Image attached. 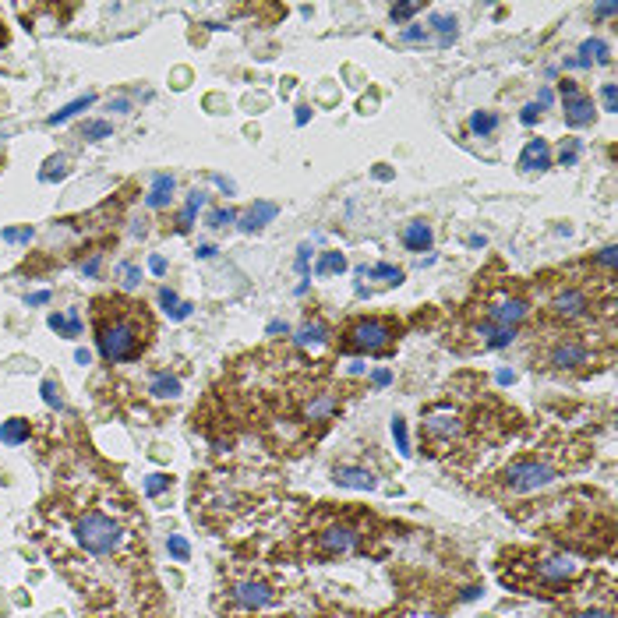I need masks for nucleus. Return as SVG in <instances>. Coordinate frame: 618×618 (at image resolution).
Returning a JSON list of instances; mask_svg holds the SVG:
<instances>
[{
    "label": "nucleus",
    "mask_w": 618,
    "mask_h": 618,
    "mask_svg": "<svg viewBox=\"0 0 618 618\" xmlns=\"http://www.w3.org/2000/svg\"><path fill=\"white\" fill-rule=\"evenodd\" d=\"M145 319L138 315V304H103L96 340L106 361H131L145 347Z\"/></svg>",
    "instance_id": "nucleus-1"
},
{
    "label": "nucleus",
    "mask_w": 618,
    "mask_h": 618,
    "mask_svg": "<svg viewBox=\"0 0 618 618\" xmlns=\"http://www.w3.org/2000/svg\"><path fill=\"white\" fill-rule=\"evenodd\" d=\"M78 540H82V548L92 551V555H110V551L120 544V526H117L110 516H103V512H89V516H82V523H78Z\"/></svg>",
    "instance_id": "nucleus-2"
},
{
    "label": "nucleus",
    "mask_w": 618,
    "mask_h": 618,
    "mask_svg": "<svg viewBox=\"0 0 618 618\" xmlns=\"http://www.w3.org/2000/svg\"><path fill=\"white\" fill-rule=\"evenodd\" d=\"M389 340H393V326H389V322H382V319H364V322L350 326L343 347H347V350H368V354H375V350H385Z\"/></svg>",
    "instance_id": "nucleus-3"
},
{
    "label": "nucleus",
    "mask_w": 618,
    "mask_h": 618,
    "mask_svg": "<svg viewBox=\"0 0 618 618\" xmlns=\"http://www.w3.org/2000/svg\"><path fill=\"white\" fill-rule=\"evenodd\" d=\"M551 481H555V470H551L548 463H537V459H519V463H512V466L505 470V484H509L512 491H519V495L537 491V488H548Z\"/></svg>",
    "instance_id": "nucleus-4"
},
{
    "label": "nucleus",
    "mask_w": 618,
    "mask_h": 618,
    "mask_svg": "<svg viewBox=\"0 0 618 618\" xmlns=\"http://www.w3.org/2000/svg\"><path fill=\"white\" fill-rule=\"evenodd\" d=\"M562 103H565V124L569 128H586L593 120V99H586L572 82H562Z\"/></svg>",
    "instance_id": "nucleus-5"
},
{
    "label": "nucleus",
    "mask_w": 618,
    "mask_h": 618,
    "mask_svg": "<svg viewBox=\"0 0 618 618\" xmlns=\"http://www.w3.org/2000/svg\"><path fill=\"white\" fill-rule=\"evenodd\" d=\"M548 166H551V152H548V142H544V138H533V142H526V149H523V156H519V170L533 173V170H548Z\"/></svg>",
    "instance_id": "nucleus-6"
},
{
    "label": "nucleus",
    "mask_w": 618,
    "mask_h": 618,
    "mask_svg": "<svg viewBox=\"0 0 618 618\" xmlns=\"http://www.w3.org/2000/svg\"><path fill=\"white\" fill-rule=\"evenodd\" d=\"M279 216V205H272V202H254L244 216H240V230L244 233H254V230H261L265 223H272Z\"/></svg>",
    "instance_id": "nucleus-7"
},
{
    "label": "nucleus",
    "mask_w": 618,
    "mask_h": 618,
    "mask_svg": "<svg viewBox=\"0 0 618 618\" xmlns=\"http://www.w3.org/2000/svg\"><path fill=\"white\" fill-rule=\"evenodd\" d=\"M336 484L343 488H357V491H371L378 481L371 470H361V466H336Z\"/></svg>",
    "instance_id": "nucleus-8"
},
{
    "label": "nucleus",
    "mask_w": 618,
    "mask_h": 618,
    "mask_svg": "<svg viewBox=\"0 0 618 618\" xmlns=\"http://www.w3.org/2000/svg\"><path fill=\"white\" fill-rule=\"evenodd\" d=\"M491 319L505 329H516L523 319H526V304L523 300H502L498 307H491Z\"/></svg>",
    "instance_id": "nucleus-9"
},
{
    "label": "nucleus",
    "mask_w": 618,
    "mask_h": 618,
    "mask_svg": "<svg viewBox=\"0 0 618 618\" xmlns=\"http://www.w3.org/2000/svg\"><path fill=\"white\" fill-rule=\"evenodd\" d=\"M583 311H586V293L565 290V293L555 297V315H562V319H579Z\"/></svg>",
    "instance_id": "nucleus-10"
},
{
    "label": "nucleus",
    "mask_w": 618,
    "mask_h": 618,
    "mask_svg": "<svg viewBox=\"0 0 618 618\" xmlns=\"http://www.w3.org/2000/svg\"><path fill=\"white\" fill-rule=\"evenodd\" d=\"M583 361H586V347L576 343V340L558 343V347L551 350V364H558V368H576V364H583Z\"/></svg>",
    "instance_id": "nucleus-11"
},
{
    "label": "nucleus",
    "mask_w": 618,
    "mask_h": 618,
    "mask_svg": "<svg viewBox=\"0 0 618 618\" xmlns=\"http://www.w3.org/2000/svg\"><path fill=\"white\" fill-rule=\"evenodd\" d=\"M233 597H237L244 607H265V604L272 600V593H268L265 583H240V586L233 590Z\"/></svg>",
    "instance_id": "nucleus-12"
},
{
    "label": "nucleus",
    "mask_w": 618,
    "mask_h": 618,
    "mask_svg": "<svg viewBox=\"0 0 618 618\" xmlns=\"http://www.w3.org/2000/svg\"><path fill=\"white\" fill-rule=\"evenodd\" d=\"M326 340H329V329L322 322H304L297 329V347H304V350H319V347H326Z\"/></svg>",
    "instance_id": "nucleus-13"
},
{
    "label": "nucleus",
    "mask_w": 618,
    "mask_h": 618,
    "mask_svg": "<svg viewBox=\"0 0 618 618\" xmlns=\"http://www.w3.org/2000/svg\"><path fill=\"white\" fill-rule=\"evenodd\" d=\"M431 237H435V233H431V226H428L424 219H414V223L403 230V244H407L410 251H428V247H431Z\"/></svg>",
    "instance_id": "nucleus-14"
},
{
    "label": "nucleus",
    "mask_w": 618,
    "mask_h": 618,
    "mask_svg": "<svg viewBox=\"0 0 618 618\" xmlns=\"http://www.w3.org/2000/svg\"><path fill=\"white\" fill-rule=\"evenodd\" d=\"M572 572H576V558H569V555L548 558V562L540 565V576H544L548 583H562V579H569Z\"/></svg>",
    "instance_id": "nucleus-15"
},
{
    "label": "nucleus",
    "mask_w": 618,
    "mask_h": 618,
    "mask_svg": "<svg viewBox=\"0 0 618 618\" xmlns=\"http://www.w3.org/2000/svg\"><path fill=\"white\" fill-rule=\"evenodd\" d=\"M173 177L170 173H159L156 180H152V187H149V209H163V205H170V198H173Z\"/></svg>",
    "instance_id": "nucleus-16"
},
{
    "label": "nucleus",
    "mask_w": 618,
    "mask_h": 618,
    "mask_svg": "<svg viewBox=\"0 0 618 618\" xmlns=\"http://www.w3.org/2000/svg\"><path fill=\"white\" fill-rule=\"evenodd\" d=\"M159 304H163V311H166L173 322H184V319L191 315V307H194V304H187V300H177V293H173L170 286L159 290Z\"/></svg>",
    "instance_id": "nucleus-17"
},
{
    "label": "nucleus",
    "mask_w": 618,
    "mask_h": 618,
    "mask_svg": "<svg viewBox=\"0 0 618 618\" xmlns=\"http://www.w3.org/2000/svg\"><path fill=\"white\" fill-rule=\"evenodd\" d=\"M92 103H96V96H92V92H85V96H78V99H71V103H68L64 110H57V113H50V117H47V124H54V128H57V124H68L71 117H78V113H82V110H89Z\"/></svg>",
    "instance_id": "nucleus-18"
},
{
    "label": "nucleus",
    "mask_w": 618,
    "mask_h": 618,
    "mask_svg": "<svg viewBox=\"0 0 618 618\" xmlns=\"http://www.w3.org/2000/svg\"><path fill=\"white\" fill-rule=\"evenodd\" d=\"M50 329L61 333V336H78V333H82V315H78V307H68L64 315H50Z\"/></svg>",
    "instance_id": "nucleus-19"
},
{
    "label": "nucleus",
    "mask_w": 618,
    "mask_h": 618,
    "mask_svg": "<svg viewBox=\"0 0 618 618\" xmlns=\"http://www.w3.org/2000/svg\"><path fill=\"white\" fill-rule=\"evenodd\" d=\"M354 530H347V526H333V530H326L322 533V548L326 551H350L354 548Z\"/></svg>",
    "instance_id": "nucleus-20"
},
{
    "label": "nucleus",
    "mask_w": 618,
    "mask_h": 618,
    "mask_svg": "<svg viewBox=\"0 0 618 618\" xmlns=\"http://www.w3.org/2000/svg\"><path fill=\"white\" fill-rule=\"evenodd\" d=\"M25 438H29V421L11 417V421L0 424V442H4V445H22Z\"/></svg>",
    "instance_id": "nucleus-21"
},
{
    "label": "nucleus",
    "mask_w": 618,
    "mask_h": 618,
    "mask_svg": "<svg viewBox=\"0 0 618 618\" xmlns=\"http://www.w3.org/2000/svg\"><path fill=\"white\" fill-rule=\"evenodd\" d=\"M357 276H368V279H382V283H403V268L400 265H389V261H378V265H364L357 268Z\"/></svg>",
    "instance_id": "nucleus-22"
},
{
    "label": "nucleus",
    "mask_w": 618,
    "mask_h": 618,
    "mask_svg": "<svg viewBox=\"0 0 618 618\" xmlns=\"http://www.w3.org/2000/svg\"><path fill=\"white\" fill-rule=\"evenodd\" d=\"M481 336H484V343H488L491 350H502V347H509V343L516 340V329H505V326H481Z\"/></svg>",
    "instance_id": "nucleus-23"
},
{
    "label": "nucleus",
    "mask_w": 618,
    "mask_h": 618,
    "mask_svg": "<svg viewBox=\"0 0 618 618\" xmlns=\"http://www.w3.org/2000/svg\"><path fill=\"white\" fill-rule=\"evenodd\" d=\"M428 431H435V435H456V431H459V421H456L452 410H435V414L428 417Z\"/></svg>",
    "instance_id": "nucleus-24"
},
{
    "label": "nucleus",
    "mask_w": 618,
    "mask_h": 618,
    "mask_svg": "<svg viewBox=\"0 0 618 618\" xmlns=\"http://www.w3.org/2000/svg\"><path fill=\"white\" fill-rule=\"evenodd\" d=\"M149 393L159 396V400H177V396H180V382H177L173 375H156L152 385H149Z\"/></svg>",
    "instance_id": "nucleus-25"
},
{
    "label": "nucleus",
    "mask_w": 618,
    "mask_h": 618,
    "mask_svg": "<svg viewBox=\"0 0 618 618\" xmlns=\"http://www.w3.org/2000/svg\"><path fill=\"white\" fill-rule=\"evenodd\" d=\"M607 61V43H600V39H586L583 43V57H576V61H569V68H583V64H590V61Z\"/></svg>",
    "instance_id": "nucleus-26"
},
{
    "label": "nucleus",
    "mask_w": 618,
    "mask_h": 618,
    "mask_svg": "<svg viewBox=\"0 0 618 618\" xmlns=\"http://www.w3.org/2000/svg\"><path fill=\"white\" fill-rule=\"evenodd\" d=\"M343 268H347L343 251H326V254L315 261V276H333V272H343Z\"/></svg>",
    "instance_id": "nucleus-27"
},
{
    "label": "nucleus",
    "mask_w": 618,
    "mask_h": 618,
    "mask_svg": "<svg viewBox=\"0 0 618 618\" xmlns=\"http://www.w3.org/2000/svg\"><path fill=\"white\" fill-rule=\"evenodd\" d=\"M431 25H435V32H438V47H452V39H456V18H449V15H435Z\"/></svg>",
    "instance_id": "nucleus-28"
},
{
    "label": "nucleus",
    "mask_w": 618,
    "mask_h": 618,
    "mask_svg": "<svg viewBox=\"0 0 618 618\" xmlns=\"http://www.w3.org/2000/svg\"><path fill=\"white\" fill-rule=\"evenodd\" d=\"M202 205H205V191H191V194H187V205H184V212H180V219H177V226L187 230V226L194 223V216H198Z\"/></svg>",
    "instance_id": "nucleus-29"
},
{
    "label": "nucleus",
    "mask_w": 618,
    "mask_h": 618,
    "mask_svg": "<svg viewBox=\"0 0 618 618\" xmlns=\"http://www.w3.org/2000/svg\"><path fill=\"white\" fill-rule=\"evenodd\" d=\"M495 128H498V117H495V113H484V110H477V113L470 117V131H474V135H481V138L495 135Z\"/></svg>",
    "instance_id": "nucleus-30"
},
{
    "label": "nucleus",
    "mask_w": 618,
    "mask_h": 618,
    "mask_svg": "<svg viewBox=\"0 0 618 618\" xmlns=\"http://www.w3.org/2000/svg\"><path fill=\"white\" fill-rule=\"evenodd\" d=\"M64 173H68V159H64V156H50L47 166L39 170V180H43V184H54V180H61Z\"/></svg>",
    "instance_id": "nucleus-31"
},
{
    "label": "nucleus",
    "mask_w": 618,
    "mask_h": 618,
    "mask_svg": "<svg viewBox=\"0 0 618 618\" xmlns=\"http://www.w3.org/2000/svg\"><path fill=\"white\" fill-rule=\"evenodd\" d=\"M329 414H336V400H333V396H322V400H315V403H307V421H322V417H329Z\"/></svg>",
    "instance_id": "nucleus-32"
},
{
    "label": "nucleus",
    "mask_w": 618,
    "mask_h": 618,
    "mask_svg": "<svg viewBox=\"0 0 618 618\" xmlns=\"http://www.w3.org/2000/svg\"><path fill=\"white\" fill-rule=\"evenodd\" d=\"M393 438H396V449L403 456H410V435H407V421L403 417H393Z\"/></svg>",
    "instance_id": "nucleus-33"
},
{
    "label": "nucleus",
    "mask_w": 618,
    "mask_h": 618,
    "mask_svg": "<svg viewBox=\"0 0 618 618\" xmlns=\"http://www.w3.org/2000/svg\"><path fill=\"white\" fill-rule=\"evenodd\" d=\"M166 548H170V555H173L177 562H187V558H191V544H187L180 533H170V537H166Z\"/></svg>",
    "instance_id": "nucleus-34"
},
{
    "label": "nucleus",
    "mask_w": 618,
    "mask_h": 618,
    "mask_svg": "<svg viewBox=\"0 0 618 618\" xmlns=\"http://www.w3.org/2000/svg\"><path fill=\"white\" fill-rule=\"evenodd\" d=\"M82 135H85L89 142H99V138H110V135H113V128H110L106 120H89V124L82 128Z\"/></svg>",
    "instance_id": "nucleus-35"
},
{
    "label": "nucleus",
    "mask_w": 618,
    "mask_h": 618,
    "mask_svg": "<svg viewBox=\"0 0 618 618\" xmlns=\"http://www.w3.org/2000/svg\"><path fill=\"white\" fill-rule=\"evenodd\" d=\"M579 152H583L579 138H569V142L562 145V152H558V163H562V166H572V163L579 159Z\"/></svg>",
    "instance_id": "nucleus-36"
},
{
    "label": "nucleus",
    "mask_w": 618,
    "mask_h": 618,
    "mask_svg": "<svg viewBox=\"0 0 618 618\" xmlns=\"http://www.w3.org/2000/svg\"><path fill=\"white\" fill-rule=\"evenodd\" d=\"M0 237H4L8 244H29L32 240V226H8Z\"/></svg>",
    "instance_id": "nucleus-37"
},
{
    "label": "nucleus",
    "mask_w": 618,
    "mask_h": 618,
    "mask_svg": "<svg viewBox=\"0 0 618 618\" xmlns=\"http://www.w3.org/2000/svg\"><path fill=\"white\" fill-rule=\"evenodd\" d=\"M166 488H170V477H166V474H149V481H145V495H149V498L163 495Z\"/></svg>",
    "instance_id": "nucleus-38"
},
{
    "label": "nucleus",
    "mask_w": 618,
    "mask_h": 618,
    "mask_svg": "<svg viewBox=\"0 0 618 618\" xmlns=\"http://www.w3.org/2000/svg\"><path fill=\"white\" fill-rule=\"evenodd\" d=\"M43 400H47V407H57V410L64 407V400H61V385H57L54 378L43 382Z\"/></svg>",
    "instance_id": "nucleus-39"
},
{
    "label": "nucleus",
    "mask_w": 618,
    "mask_h": 618,
    "mask_svg": "<svg viewBox=\"0 0 618 618\" xmlns=\"http://www.w3.org/2000/svg\"><path fill=\"white\" fill-rule=\"evenodd\" d=\"M417 11H421V4H393V8H389L393 22H407V18H414Z\"/></svg>",
    "instance_id": "nucleus-40"
},
{
    "label": "nucleus",
    "mask_w": 618,
    "mask_h": 618,
    "mask_svg": "<svg viewBox=\"0 0 618 618\" xmlns=\"http://www.w3.org/2000/svg\"><path fill=\"white\" fill-rule=\"evenodd\" d=\"M120 276H124L120 283H124L128 290H135V286L142 283V268H138V265H120Z\"/></svg>",
    "instance_id": "nucleus-41"
},
{
    "label": "nucleus",
    "mask_w": 618,
    "mask_h": 618,
    "mask_svg": "<svg viewBox=\"0 0 618 618\" xmlns=\"http://www.w3.org/2000/svg\"><path fill=\"white\" fill-rule=\"evenodd\" d=\"M237 219V212L233 209H216L212 216H209V226H230Z\"/></svg>",
    "instance_id": "nucleus-42"
},
{
    "label": "nucleus",
    "mask_w": 618,
    "mask_h": 618,
    "mask_svg": "<svg viewBox=\"0 0 618 618\" xmlns=\"http://www.w3.org/2000/svg\"><path fill=\"white\" fill-rule=\"evenodd\" d=\"M600 99H604V110L607 113H614L618 110V96H614V85L607 82V85H600Z\"/></svg>",
    "instance_id": "nucleus-43"
},
{
    "label": "nucleus",
    "mask_w": 618,
    "mask_h": 618,
    "mask_svg": "<svg viewBox=\"0 0 618 618\" xmlns=\"http://www.w3.org/2000/svg\"><path fill=\"white\" fill-rule=\"evenodd\" d=\"M307 258H311V244H300V251H297V272L307 279Z\"/></svg>",
    "instance_id": "nucleus-44"
},
{
    "label": "nucleus",
    "mask_w": 618,
    "mask_h": 618,
    "mask_svg": "<svg viewBox=\"0 0 618 618\" xmlns=\"http://www.w3.org/2000/svg\"><path fill=\"white\" fill-rule=\"evenodd\" d=\"M428 39V29L414 25V29H403V43H424Z\"/></svg>",
    "instance_id": "nucleus-45"
},
{
    "label": "nucleus",
    "mask_w": 618,
    "mask_h": 618,
    "mask_svg": "<svg viewBox=\"0 0 618 618\" xmlns=\"http://www.w3.org/2000/svg\"><path fill=\"white\" fill-rule=\"evenodd\" d=\"M537 117H540V106H537V103L523 106V113H519V120H523V124H537Z\"/></svg>",
    "instance_id": "nucleus-46"
},
{
    "label": "nucleus",
    "mask_w": 618,
    "mask_h": 618,
    "mask_svg": "<svg viewBox=\"0 0 618 618\" xmlns=\"http://www.w3.org/2000/svg\"><path fill=\"white\" fill-rule=\"evenodd\" d=\"M99 261H103V254H92V258H89V261H85V265H82V272H85V276H89V279H92V276H96V272H99Z\"/></svg>",
    "instance_id": "nucleus-47"
},
{
    "label": "nucleus",
    "mask_w": 618,
    "mask_h": 618,
    "mask_svg": "<svg viewBox=\"0 0 618 618\" xmlns=\"http://www.w3.org/2000/svg\"><path fill=\"white\" fill-rule=\"evenodd\" d=\"M149 268H152L156 276H163V272H166V258H163V254H152V258H149Z\"/></svg>",
    "instance_id": "nucleus-48"
},
{
    "label": "nucleus",
    "mask_w": 618,
    "mask_h": 618,
    "mask_svg": "<svg viewBox=\"0 0 618 618\" xmlns=\"http://www.w3.org/2000/svg\"><path fill=\"white\" fill-rule=\"evenodd\" d=\"M371 382H375V385H389V382H393V371H385V368H378V371L371 375Z\"/></svg>",
    "instance_id": "nucleus-49"
},
{
    "label": "nucleus",
    "mask_w": 618,
    "mask_h": 618,
    "mask_svg": "<svg viewBox=\"0 0 618 618\" xmlns=\"http://www.w3.org/2000/svg\"><path fill=\"white\" fill-rule=\"evenodd\" d=\"M600 265H604V268H614V247H604V251H600Z\"/></svg>",
    "instance_id": "nucleus-50"
},
{
    "label": "nucleus",
    "mask_w": 618,
    "mask_h": 618,
    "mask_svg": "<svg viewBox=\"0 0 618 618\" xmlns=\"http://www.w3.org/2000/svg\"><path fill=\"white\" fill-rule=\"evenodd\" d=\"M293 120H297V124L304 128L307 120H311V110H307V106H297V117H293Z\"/></svg>",
    "instance_id": "nucleus-51"
},
{
    "label": "nucleus",
    "mask_w": 618,
    "mask_h": 618,
    "mask_svg": "<svg viewBox=\"0 0 618 618\" xmlns=\"http://www.w3.org/2000/svg\"><path fill=\"white\" fill-rule=\"evenodd\" d=\"M47 300H50V293H47V290H39V293H32V297H29V304H47Z\"/></svg>",
    "instance_id": "nucleus-52"
},
{
    "label": "nucleus",
    "mask_w": 618,
    "mask_h": 618,
    "mask_svg": "<svg viewBox=\"0 0 618 618\" xmlns=\"http://www.w3.org/2000/svg\"><path fill=\"white\" fill-rule=\"evenodd\" d=\"M597 15H600V18H607V15H614V4H597Z\"/></svg>",
    "instance_id": "nucleus-53"
},
{
    "label": "nucleus",
    "mask_w": 618,
    "mask_h": 618,
    "mask_svg": "<svg viewBox=\"0 0 618 618\" xmlns=\"http://www.w3.org/2000/svg\"><path fill=\"white\" fill-rule=\"evenodd\" d=\"M375 177H378V180H389L393 170H389V166H375Z\"/></svg>",
    "instance_id": "nucleus-54"
},
{
    "label": "nucleus",
    "mask_w": 618,
    "mask_h": 618,
    "mask_svg": "<svg viewBox=\"0 0 618 618\" xmlns=\"http://www.w3.org/2000/svg\"><path fill=\"white\" fill-rule=\"evenodd\" d=\"M212 180H216L223 191H233V180H226V177H212Z\"/></svg>",
    "instance_id": "nucleus-55"
},
{
    "label": "nucleus",
    "mask_w": 618,
    "mask_h": 618,
    "mask_svg": "<svg viewBox=\"0 0 618 618\" xmlns=\"http://www.w3.org/2000/svg\"><path fill=\"white\" fill-rule=\"evenodd\" d=\"M198 254H202V258H212V254H216V247H212V244H202V247H198Z\"/></svg>",
    "instance_id": "nucleus-56"
},
{
    "label": "nucleus",
    "mask_w": 618,
    "mask_h": 618,
    "mask_svg": "<svg viewBox=\"0 0 618 618\" xmlns=\"http://www.w3.org/2000/svg\"><path fill=\"white\" fill-rule=\"evenodd\" d=\"M268 333L276 336V333H286V322H268Z\"/></svg>",
    "instance_id": "nucleus-57"
},
{
    "label": "nucleus",
    "mask_w": 618,
    "mask_h": 618,
    "mask_svg": "<svg viewBox=\"0 0 618 618\" xmlns=\"http://www.w3.org/2000/svg\"><path fill=\"white\" fill-rule=\"evenodd\" d=\"M75 361H78V364H89L92 357H89V350H75Z\"/></svg>",
    "instance_id": "nucleus-58"
},
{
    "label": "nucleus",
    "mask_w": 618,
    "mask_h": 618,
    "mask_svg": "<svg viewBox=\"0 0 618 618\" xmlns=\"http://www.w3.org/2000/svg\"><path fill=\"white\" fill-rule=\"evenodd\" d=\"M576 618H611L607 611H586V614H576Z\"/></svg>",
    "instance_id": "nucleus-59"
},
{
    "label": "nucleus",
    "mask_w": 618,
    "mask_h": 618,
    "mask_svg": "<svg viewBox=\"0 0 618 618\" xmlns=\"http://www.w3.org/2000/svg\"><path fill=\"white\" fill-rule=\"evenodd\" d=\"M0 43H4V29H0Z\"/></svg>",
    "instance_id": "nucleus-60"
}]
</instances>
